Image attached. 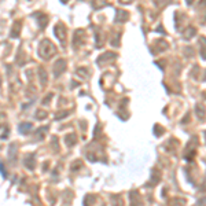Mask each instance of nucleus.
Wrapping results in <instances>:
<instances>
[{
  "label": "nucleus",
  "mask_w": 206,
  "mask_h": 206,
  "mask_svg": "<svg viewBox=\"0 0 206 206\" xmlns=\"http://www.w3.org/2000/svg\"><path fill=\"white\" fill-rule=\"evenodd\" d=\"M62 2H65V0H62Z\"/></svg>",
  "instance_id": "obj_2"
},
{
  "label": "nucleus",
  "mask_w": 206,
  "mask_h": 206,
  "mask_svg": "<svg viewBox=\"0 0 206 206\" xmlns=\"http://www.w3.org/2000/svg\"><path fill=\"white\" fill-rule=\"evenodd\" d=\"M56 33V36H58V39L63 41V39H65V33H66V30H65V28L62 26V25H58V26L55 28V30H54Z\"/></svg>",
  "instance_id": "obj_1"
}]
</instances>
